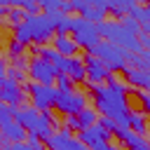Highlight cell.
Returning a JSON list of instances; mask_svg holds the SVG:
<instances>
[{
	"label": "cell",
	"instance_id": "cell-1",
	"mask_svg": "<svg viewBox=\"0 0 150 150\" xmlns=\"http://www.w3.org/2000/svg\"><path fill=\"white\" fill-rule=\"evenodd\" d=\"M91 96H94V108L101 117H110V120H117L122 115L129 112V101H127V82L120 80L117 75H108L105 77V84H91L87 82Z\"/></svg>",
	"mask_w": 150,
	"mask_h": 150
},
{
	"label": "cell",
	"instance_id": "cell-2",
	"mask_svg": "<svg viewBox=\"0 0 150 150\" xmlns=\"http://www.w3.org/2000/svg\"><path fill=\"white\" fill-rule=\"evenodd\" d=\"M54 38V21L47 14H26V19L14 28V38L21 45L35 42V45H47V40Z\"/></svg>",
	"mask_w": 150,
	"mask_h": 150
},
{
	"label": "cell",
	"instance_id": "cell-3",
	"mask_svg": "<svg viewBox=\"0 0 150 150\" xmlns=\"http://www.w3.org/2000/svg\"><path fill=\"white\" fill-rule=\"evenodd\" d=\"M96 28H98V35H101V38H105L108 42H112V45L127 49L129 54L143 52V47H141V42L136 40V35H131L127 28H122V23L115 21V19H105V21L96 23Z\"/></svg>",
	"mask_w": 150,
	"mask_h": 150
},
{
	"label": "cell",
	"instance_id": "cell-4",
	"mask_svg": "<svg viewBox=\"0 0 150 150\" xmlns=\"http://www.w3.org/2000/svg\"><path fill=\"white\" fill-rule=\"evenodd\" d=\"M110 73H120V70H124V66H127V59H129V52L127 49H122V47H117V45H112V42H108V40H101L96 47H94V52H91Z\"/></svg>",
	"mask_w": 150,
	"mask_h": 150
},
{
	"label": "cell",
	"instance_id": "cell-5",
	"mask_svg": "<svg viewBox=\"0 0 150 150\" xmlns=\"http://www.w3.org/2000/svg\"><path fill=\"white\" fill-rule=\"evenodd\" d=\"M68 35L77 42L80 49L84 47L87 52H94V47L101 42V35H98L96 23H91V21H87L82 16H73V26H70V33Z\"/></svg>",
	"mask_w": 150,
	"mask_h": 150
},
{
	"label": "cell",
	"instance_id": "cell-6",
	"mask_svg": "<svg viewBox=\"0 0 150 150\" xmlns=\"http://www.w3.org/2000/svg\"><path fill=\"white\" fill-rule=\"evenodd\" d=\"M23 91L28 94V98H30V105L35 108V110H52L54 108V101H56V96H59V89L54 87V84H38V82H26L23 84Z\"/></svg>",
	"mask_w": 150,
	"mask_h": 150
},
{
	"label": "cell",
	"instance_id": "cell-7",
	"mask_svg": "<svg viewBox=\"0 0 150 150\" xmlns=\"http://www.w3.org/2000/svg\"><path fill=\"white\" fill-rule=\"evenodd\" d=\"M84 105H89V98H87V94L84 91H80V89H68V91H59V96H56V101H54V108L66 117V115H77Z\"/></svg>",
	"mask_w": 150,
	"mask_h": 150
},
{
	"label": "cell",
	"instance_id": "cell-8",
	"mask_svg": "<svg viewBox=\"0 0 150 150\" xmlns=\"http://www.w3.org/2000/svg\"><path fill=\"white\" fill-rule=\"evenodd\" d=\"M26 73H28L30 80L38 82V84H54V82H56V75H59V70H56L49 61L38 59V56H33V59L28 61V70H26Z\"/></svg>",
	"mask_w": 150,
	"mask_h": 150
},
{
	"label": "cell",
	"instance_id": "cell-9",
	"mask_svg": "<svg viewBox=\"0 0 150 150\" xmlns=\"http://www.w3.org/2000/svg\"><path fill=\"white\" fill-rule=\"evenodd\" d=\"M77 138L87 145V150H101L110 138H112V134L110 131H105L98 122L96 124H91V127H84V129H80V134H77Z\"/></svg>",
	"mask_w": 150,
	"mask_h": 150
},
{
	"label": "cell",
	"instance_id": "cell-10",
	"mask_svg": "<svg viewBox=\"0 0 150 150\" xmlns=\"http://www.w3.org/2000/svg\"><path fill=\"white\" fill-rule=\"evenodd\" d=\"M82 63H84V75H87V80L84 82H91V84H103L105 82V77L110 75V70L91 54V52H87L84 54V59H82Z\"/></svg>",
	"mask_w": 150,
	"mask_h": 150
},
{
	"label": "cell",
	"instance_id": "cell-11",
	"mask_svg": "<svg viewBox=\"0 0 150 150\" xmlns=\"http://www.w3.org/2000/svg\"><path fill=\"white\" fill-rule=\"evenodd\" d=\"M124 82L127 87L131 89H138V91H145L150 87V73L148 70H138V68H131V66H124Z\"/></svg>",
	"mask_w": 150,
	"mask_h": 150
},
{
	"label": "cell",
	"instance_id": "cell-12",
	"mask_svg": "<svg viewBox=\"0 0 150 150\" xmlns=\"http://www.w3.org/2000/svg\"><path fill=\"white\" fill-rule=\"evenodd\" d=\"M38 120H40V110H35L33 105H19L16 110H14V122L16 124H21L26 131H33V127L38 124Z\"/></svg>",
	"mask_w": 150,
	"mask_h": 150
},
{
	"label": "cell",
	"instance_id": "cell-13",
	"mask_svg": "<svg viewBox=\"0 0 150 150\" xmlns=\"http://www.w3.org/2000/svg\"><path fill=\"white\" fill-rule=\"evenodd\" d=\"M52 47H54L61 56H75V54L80 52L77 42H75L68 33H54V38H52Z\"/></svg>",
	"mask_w": 150,
	"mask_h": 150
},
{
	"label": "cell",
	"instance_id": "cell-14",
	"mask_svg": "<svg viewBox=\"0 0 150 150\" xmlns=\"http://www.w3.org/2000/svg\"><path fill=\"white\" fill-rule=\"evenodd\" d=\"M127 120H129V129H131V131L145 136V131H148V115H145L143 110H131V108H129Z\"/></svg>",
	"mask_w": 150,
	"mask_h": 150
},
{
	"label": "cell",
	"instance_id": "cell-15",
	"mask_svg": "<svg viewBox=\"0 0 150 150\" xmlns=\"http://www.w3.org/2000/svg\"><path fill=\"white\" fill-rule=\"evenodd\" d=\"M136 5V0H108L105 2V12H110L112 16H127L131 12V7Z\"/></svg>",
	"mask_w": 150,
	"mask_h": 150
},
{
	"label": "cell",
	"instance_id": "cell-16",
	"mask_svg": "<svg viewBox=\"0 0 150 150\" xmlns=\"http://www.w3.org/2000/svg\"><path fill=\"white\" fill-rule=\"evenodd\" d=\"M98 112H96V108L94 105H84L77 115H75V120H77V124H80V129H84V127H91V124H96L98 122Z\"/></svg>",
	"mask_w": 150,
	"mask_h": 150
},
{
	"label": "cell",
	"instance_id": "cell-17",
	"mask_svg": "<svg viewBox=\"0 0 150 150\" xmlns=\"http://www.w3.org/2000/svg\"><path fill=\"white\" fill-rule=\"evenodd\" d=\"M129 16H131L134 21H138V26H141V28H148V26H150V12H148V7H145V5H138V2H136V5L131 7Z\"/></svg>",
	"mask_w": 150,
	"mask_h": 150
},
{
	"label": "cell",
	"instance_id": "cell-18",
	"mask_svg": "<svg viewBox=\"0 0 150 150\" xmlns=\"http://www.w3.org/2000/svg\"><path fill=\"white\" fill-rule=\"evenodd\" d=\"M127 66L138 68V70H148V68H150V54H148V49H143V52H138V54H129Z\"/></svg>",
	"mask_w": 150,
	"mask_h": 150
},
{
	"label": "cell",
	"instance_id": "cell-19",
	"mask_svg": "<svg viewBox=\"0 0 150 150\" xmlns=\"http://www.w3.org/2000/svg\"><path fill=\"white\" fill-rule=\"evenodd\" d=\"M80 16H82V19H87V21H91V23H101V21H105V19H108V12H105V9H98V7L87 5V7L80 12Z\"/></svg>",
	"mask_w": 150,
	"mask_h": 150
},
{
	"label": "cell",
	"instance_id": "cell-20",
	"mask_svg": "<svg viewBox=\"0 0 150 150\" xmlns=\"http://www.w3.org/2000/svg\"><path fill=\"white\" fill-rule=\"evenodd\" d=\"M5 19H7V23L12 26V28H16L23 19H26V12L21 9V7H7V12H5Z\"/></svg>",
	"mask_w": 150,
	"mask_h": 150
},
{
	"label": "cell",
	"instance_id": "cell-21",
	"mask_svg": "<svg viewBox=\"0 0 150 150\" xmlns=\"http://www.w3.org/2000/svg\"><path fill=\"white\" fill-rule=\"evenodd\" d=\"M14 105H7V103H2L0 101V127H5V124H9L12 120H14Z\"/></svg>",
	"mask_w": 150,
	"mask_h": 150
},
{
	"label": "cell",
	"instance_id": "cell-22",
	"mask_svg": "<svg viewBox=\"0 0 150 150\" xmlns=\"http://www.w3.org/2000/svg\"><path fill=\"white\" fill-rule=\"evenodd\" d=\"M120 23H122V28H127L131 35H138V33H141V26H138V21H134L129 14H127V16H120Z\"/></svg>",
	"mask_w": 150,
	"mask_h": 150
},
{
	"label": "cell",
	"instance_id": "cell-23",
	"mask_svg": "<svg viewBox=\"0 0 150 150\" xmlns=\"http://www.w3.org/2000/svg\"><path fill=\"white\" fill-rule=\"evenodd\" d=\"M54 87H56L59 91H68V89H73L75 84H73V80H70L68 75H63V73H59V75H56V82H54Z\"/></svg>",
	"mask_w": 150,
	"mask_h": 150
},
{
	"label": "cell",
	"instance_id": "cell-24",
	"mask_svg": "<svg viewBox=\"0 0 150 150\" xmlns=\"http://www.w3.org/2000/svg\"><path fill=\"white\" fill-rule=\"evenodd\" d=\"M7 54H9L12 59H16V56H23V54H26V45H21V42L12 40V42L7 45Z\"/></svg>",
	"mask_w": 150,
	"mask_h": 150
},
{
	"label": "cell",
	"instance_id": "cell-25",
	"mask_svg": "<svg viewBox=\"0 0 150 150\" xmlns=\"http://www.w3.org/2000/svg\"><path fill=\"white\" fill-rule=\"evenodd\" d=\"M7 77H9V80H14V82H19L21 87L28 82V80H26V73H23V70H16L14 66H12V68H7Z\"/></svg>",
	"mask_w": 150,
	"mask_h": 150
},
{
	"label": "cell",
	"instance_id": "cell-26",
	"mask_svg": "<svg viewBox=\"0 0 150 150\" xmlns=\"http://www.w3.org/2000/svg\"><path fill=\"white\" fill-rule=\"evenodd\" d=\"M66 150H87V145H84L80 138H75V136H73V138L66 143Z\"/></svg>",
	"mask_w": 150,
	"mask_h": 150
},
{
	"label": "cell",
	"instance_id": "cell-27",
	"mask_svg": "<svg viewBox=\"0 0 150 150\" xmlns=\"http://www.w3.org/2000/svg\"><path fill=\"white\" fill-rule=\"evenodd\" d=\"M101 150H124V145H122L117 138H110V141H108V143H105Z\"/></svg>",
	"mask_w": 150,
	"mask_h": 150
},
{
	"label": "cell",
	"instance_id": "cell-28",
	"mask_svg": "<svg viewBox=\"0 0 150 150\" xmlns=\"http://www.w3.org/2000/svg\"><path fill=\"white\" fill-rule=\"evenodd\" d=\"M14 68L26 73V70H28V61H26V56H16V59H14Z\"/></svg>",
	"mask_w": 150,
	"mask_h": 150
},
{
	"label": "cell",
	"instance_id": "cell-29",
	"mask_svg": "<svg viewBox=\"0 0 150 150\" xmlns=\"http://www.w3.org/2000/svg\"><path fill=\"white\" fill-rule=\"evenodd\" d=\"M5 77H7V61H5L2 56H0V87H2Z\"/></svg>",
	"mask_w": 150,
	"mask_h": 150
},
{
	"label": "cell",
	"instance_id": "cell-30",
	"mask_svg": "<svg viewBox=\"0 0 150 150\" xmlns=\"http://www.w3.org/2000/svg\"><path fill=\"white\" fill-rule=\"evenodd\" d=\"M0 7H21V0H0Z\"/></svg>",
	"mask_w": 150,
	"mask_h": 150
},
{
	"label": "cell",
	"instance_id": "cell-31",
	"mask_svg": "<svg viewBox=\"0 0 150 150\" xmlns=\"http://www.w3.org/2000/svg\"><path fill=\"white\" fill-rule=\"evenodd\" d=\"M105 2H108V0H91L89 5H91V7H98V9H105Z\"/></svg>",
	"mask_w": 150,
	"mask_h": 150
},
{
	"label": "cell",
	"instance_id": "cell-32",
	"mask_svg": "<svg viewBox=\"0 0 150 150\" xmlns=\"http://www.w3.org/2000/svg\"><path fill=\"white\" fill-rule=\"evenodd\" d=\"M30 150H47V148H45V143H35V145H30Z\"/></svg>",
	"mask_w": 150,
	"mask_h": 150
},
{
	"label": "cell",
	"instance_id": "cell-33",
	"mask_svg": "<svg viewBox=\"0 0 150 150\" xmlns=\"http://www.w3.org/2000/svg\"><path fill=\"white\" fill-rule=\"evenodd\" d=\"M134 150H150V148H148V143H143V145H138V148H134Z\"/></svg>",
	"mask_w": 150,
	"mask_h": 150
},
{
	"label": "cell",
	"instance_id": "cell-34",
	"mask_svg": "<svg viewBox=\"0 0 150 150\" xmlns=\"http://www.w3.org/2000/svg\"><path fill=\"white\" fill-rule=\"evenodd\" d=\"M5 12H7V7H0V21H2V16H5Z\"/></svg>",
	"mask_w": 150,
	"mask_h": 150
}]
</instances>
